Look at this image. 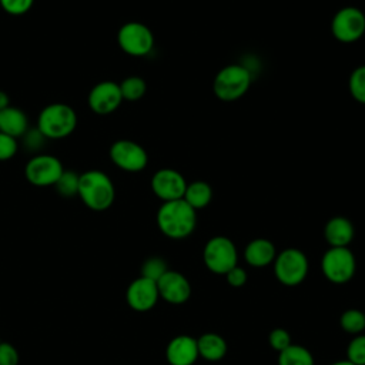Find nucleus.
Instances as JSON below:
<instances>
[{
	"mask_svg": "<svg viewBox=\"0 0 365 365\" xmlns=\"http://www.w3.org/2000/svg\"><path fill=\"white\" fill-rule=\"evenodd\" d=\"M117 43L125 54L144 57L153 51L154 34L144 23L127 21L118 29Z\"/></svg>",
	"mask_w": 365,
	"mask_h": 365,
	"instance_id": "obj_8",
	"label": "nucleus"
},
{
	"mask_svg": "<svg viewBox=\"0 0 365 365\" xmlns=\"http://www.w3.org/2000/svg\"><path fill=\"white\" fill-rule=\"evenodd\" d=\"M157 288L160 298L173 305H181L191 297V284L188 278L178 271L168 269L157 281Z\"/></svg>",
	"mask_w": 365,
	"mask_h": 365,
	"instance_id": "obj_15",
	"label": "nucleus"
},
{
	"mask_svg": "<svg viewBox=\"0 0 365 365\" xmlns=\"http://www.w3.org/2000/svg\"><path fill=\"white\" fill-rule=\"evenodd\" d=\"M19 352L9 342H0V365H17Z\"/></svg>",
	"mask_w": 365,
	"mask_h": 365,
	"instance_id": "obj_34",
	"label": "nucleus"
},
{
	"mask_svg": "<svg viewBox=\"0 0 365 365\" xmlns=\"http://www.w3.org/2000/svg\"><path fill=\"white\" fill-rule=\"evenodd\" d=\"M225 279L228 282L230 287L232 288H241L242 285H245L248 277H247V271L240 267V265H235L234 268H231L227 274H225Z\"/></svg>",
	"mask_w": 365,
	"mask_h": 365,
	"instance_id": "obj_33",
	"label": "nucleus"
},
{
	"mask_svg": "<svg viewBox=\"0 0 365 365\" xmlns=\"http://www.w3.org/2000/svg\"><path fill=\"white\" fill-rule=\"evenodd\" d=\"M339 325L349 335H359L365 331V312L356 308L345 309L339 317Z\"/></svg>",
	"mask_w": 365,
	"mask_h": 365,
	"instance_id": "obj_23",
	"label": "nucleus"
},
{
	"mask_svg": "<svg viewBox=\"0 0 365 365\" xmlns=\"http://www.w3.org/2000/svg\"><path fill=\"white\" fill-rule=\"evenodd\" d=\"M110 160L115 167L127 173L143 171L148 164V154L143 145L133 140H117L108 151Z\"/></svg>",
	"mask_w": 365,
	"mask_h": 365,
	"instance_id": "obj_11",
	"label": "nucleus"
},
{
	"mask_svg": "<svg viewBox=\"0 0 365 365\" xmlns=\"http://www.w3.org/2000/svg\"><path fill=\"white\" fill-rule=\"evenodd\" d=\"M150 185L155 197L164 202L182 198L187 181L184 175L174 168H160L151 177Z\"/></svg>",
	"mask_w": 365,
	"mask_h": 365,
	"instance_id": "obj_12",
	"label": "nucleus"
},
{
	"mask_svg": "<svg viewBox=\"0 0 365 365\" xmlns=\"http://www.w3.org/2000/svg\"><path fill=\"white\" fill-rule=\"evenodd\" d=\"M321 271L332 284H345L356 271V259L348 247H329L321 258Z\"/></svg>",
	"mask_w": 365,
	"mask_h": 365,
	"instance_id": "obj_7",
	"label": "nucleus"
},
{
	"mask_svg": "<svg viewBox=\"0 0 365 365\" xmlns=\"http://www.w3.org/2000/svg\"><path fill=\"white\" fill-rule=\"evenodd\" d=\"M355 235L352 222L346 217H332L324 227V238L329 247H348Z\"/></svg>",
	"mask_w": 365,
	"mask_h": 365,
	"instance_id": "obj_18",
	"label": "nucleus"
},
{
	"mask_svg": "<svg viewBox=\"0 0 365 365\" xmlns=\"http://www.w3.org/2000/svg\"><path fill=\"white\" fill-rule=\"evenodd\" d=\"M198 355L210 362L221 361L227 355V342L217 332H204L197 338Z\"/></svg>",
	"mask_w": 365,
	"mask_h": 365,
	"instance_id": "obj_19",
	"label": "nucleus"
},
{
	"mask_svg": "<svg viewBox=\"0 0 365 365\" xmlns=\"http://www.w3.org/2000/svg\"><path fill=\"white\" fill-rule=\"evenodd\" d=\"M168 271L167 262L164 258L161 257H150L147 258L143 265H141V277L153 279V281H158L165 272Z\"/></svg>",
	"mask_w": 365,
	"mask_h": 365,
	"instance_id": "obj_27",
	"label": "nucleus"
},
{
	"mask_svg": "<svg viewBox=\"0 0 365 365\" xmlns=\"http://www.w3.org/2000/svg\"><path fill=\"white\" fill-rule=\"evenodd\" d=\"M348 88L352 98L361 104H365V64L356 67L348 80Z\"/></svg>",
	"mask_w": 365,
	"mask_h": 365,
	"instance_id": "obj_26",
	"label": "nucleus"
},
{
	"mask_svg": "<svg viewBox=\"0 0 365 365\" xmlns=\"http://www.w3.org/2000/svg\"><path fill=\"white\" fill-rule=\"evenodd\" d=\"M268 344L274 351L281 352L292 344V339H291V335L287 329L274 328L268 335Z\"/></svg>",
	"mask_w": 365,
	"mask_h": 365,
	"instance_id": "obj_30",
	"label": "nucleus"
},
{
	"mask_svg": "<svg viewBox=\"0 0 365 365\" xmlns=\"http://www.w3.org/2000/svg\"><path fill=\"white\" fill-rule=\"evenodd\" d=\"M329 365H354V364H351L348 359H341V361H335V362H332Z\"/></svg>",
	"mask_w": 365,
	"mask_h": 365,
	"instance_id": "obj_36",
	"label": "nucleus"
},
{
	"mask_svg": "<svg viewBox=\"0 0 365 365\" xmlns=\"http://www.w3.org/2000/svg\"><path fill=\"white\" fill-rule=\"evenodd\" d=\"M9 106H11V104H10V97H9V94H7L6 91L0 90V111L4 110V108H7Z\"/></svg>",
	"mask_w": 365,
	"mask_h": 365,
	"instance_id": "obj_35",
	"label": "nucleus"
},
{
	"mask_svg": "<svg viewBox=\"0 0 365 365\" xmlns=\"http://www.w3.org/2000/svg\"><path fill=\"white\" fill-rule=\"evenodd\" d=\"M158 230L171 240L190 237L197 225V211L182 198L164 201L157 211Z\"/></svg>",
	"mask_w": 365,
	"mask_h": 365,
	"instance_id": "obj_1",
	"label": "nucleus"
},
{
	"mask_svg": "<svg viewBox=\"0 0 365 365\" xmlns=\"http://www.w3.org/2000/svg\"><path fill=\"white\" fill-rule=\"evenodd\" d=\"M202 261L208 271L217 275H225L238 265V251L232 240L224 235L210 238L202 250Z\"/></svg>",
	"mask_w": 365,
	"mask_h": 365,
	"instance_id": "obj_6",
	"label": "nucleus"
},
{
	"mask_svg": "<svg viewBox=\"0 0 365 365\" xmlns=\"http://www.w3.org/2000/svg\"><path fill=\"white\" fill-rule=\"evenodd\" d=\"M198 356L197 338L191 335H177L165 346V359L170 365H194Z\"/></svg>",
	"mask_w": 365,
	"mask_h": 365,
	"instance_id": "obj_16",
	"label": "nucleus"
},
{
	"mask_svg": "<svg viewBox=\"0 0 365 365\" xmlns=\"http://www.w3.org/2000/svg\"><path fill=\"white\" fill-rule=\"evenodd\" d=\"M331 33L335 40L349 44L358 41L365 33V14L355 6L339 9L331 20Z\"/></svg>",
	"mask_w": 365,
	"mask_h": 365,
	"instance_id": "obj_9",
	"label": "nucleus"
},
{
	"mask_svg": "<svg viewBox=\"0 0 365 365\" xmlns=\"http://www.w3.org/2000/svg\"><path fill=\"white\" fill-rule=\"evenodd\" d=\"M63 171L64 167L61 161L51 154H36L27 161L24 167V175L27 181L36 187L54 185Z\"/></svg>",
	"mask_w": 365,
	"mask_h": 365,
	"instance_id": "obj_10",
	"label": "nucleus"
},
{
	"mask_svg": "<svg viewBox=\"0 0 365 365\" xmlns=\"http://www.w3.org/2000/svg\"><path fill=\"white\" fill-rule=\"evenodd\" d=\"M346 359L354 365H365V334L355 335L348 342Z\"/></svg>",
	"mask_w": 365,
	"mask_h": 365,
	"instance_id": "obj_28",
	"label": "nucleus"
},
{
	"mask_svg": "<svg viewBox=\"0 0 365 365\" xmlns=\"http://www.w3.org/2000/svg\"><path fill=\"white\" fill-rule=\"evenodd\" d=\"M77 127V113L66 103H51L41 108L37 128L47 140L68 137Z\"/></svg>",
	"mask_w": 365,
	"mask_h": 365,
	"instance_id": "obj_3",
	"label": "nucleus"
},
{
	"mask_svg": "<svg viewBox=\"0 0 365 365\" xmlns=\"http://www.w3.org/2000/svg\"><path fill=\"white\" fill-rule=\"evenodd\" d=\"M0 342H1V341H0Z\"/></svg>",
	"mask_w": 365,
	"mask_h": 365,
	"instance_id": "obj_37",
	"label": "nucleus"
},
{
	"mask_svg": "<svg viewBox=\"0 0 365 365\" xmlns=\"http://www.w3.org/2000/svg\"><path fill=\"white\" fill-rule=\"evenodd\" d=\"M78 181H80V174H77L73 170H64L53 187L61 197L70 198V197L77 195Z\"/></svg>",
	"mask_w": 365,
	"mask_h": 365,
	"instance_id": "obj_25",
	"label": "nucleus"
},
{
	"mask_svg": "<svg viewBox=\"0 0 365 365\" xmlns=\"http://www.w3.org/2000/svg\"><path fill=\"white\" fill-rule=\"evenodd\" d=\"M23 145L26 147L27 151H31L34 154H37L46 144L47 138L38 131V128H29L24 134H23Z\"/></svg>",
	"mask_w": 365,
	"mask_h": 365,
	"instance_id": "obj_29",
	"label": "nucleus"
},
{
	"mask_svg": "<svg viewBox=\"0 0 365 365\" xmlns=\"http://www.w3.org/2000/svg\"><path fill=\"white\" fill-rule=\"evenodd\" d=\"M77 195L84 205L93 211H106L115 198L111 178L101 170H87L80 174Z\"/></svg>",
	"mask_w": 365,
	"mask_h": 365,
	"instance_id": "obj_2",
	"label": "nucleus"
},
{
	"mask_svg": "<svg viewBox=\"0 0 365 365\" xmlns=\"http://www.w3.org/2000/svg\"><path fill=\"white\" fill-rule=\"evenodd\" d=\"M19 150L17 138L0 131V161H7L16 155Z\"/></svg>",
	"mask_w": 365,
	"mask_h": 365,
	"instance_id": "obj_32",
	"label": "nucleus"
},
{
	"mask_svg": "<svg viewBox=\"0 0 365 365\" xmlns=\"http://www.w3.org/2000/svg\"><path fill=\"white\" fill-rule=\"evenodd\" d=\"M275 257V245L267 238H254L244 248V259L250 267L254 268H264L271 265Z\"/></svg>",
	"mask_w": 365,
	"mask_h": 365,
	"instance_id": "obj_17",
	"label": "nucleus"
},
{
	"mask_svg": "<svg viewBox=\"0 0 365 365\" xmlns=\"http://www.w3.org/2000/svg\"><path fill=\"white\" fill-rule=\"evenodd\" d=\"M29 130V120L26 113L14 106H9L7 108L0 111V131L9 134L14 138L23 137V134Z\"/></svg>",
	"mask_w": 365,
	"mask_h": 365,
	"instance_id": "obj_20",
	"label": "nucleus"
},
{
	"mask_svg": "<svg viewBox=\"0 0 365 365\" xmlns=\"http://www.w3.org/2000/svg\"><path fill=\"white\" fill-rule=\"evenodd\" d=\"M252 83V74L242 64H228L214 77L212 91L221 101H235L241 98Z\"/></svg>",
	"mask_w": 365,
	"mask_h": 365,
	"instance_id": "obj_4",
	"label": "nucleus"
},
{
	"mask_svg": "<svg viewBox=\"0 0 365 365\" xmlns=\"http://www.w3.org/2000/svg\"><path fill=\"white\" fill-rule=\"evenodd\" d=\"M123 103L120 86L115 81L104 80L93 86L88 93L87 104L96 114H110L115 111Z\"/></svg>",
	"mask_w": 365,
	"mask_h": 365,
	"instance_id": "obj_13",
	"label": "nucleus"
},
{
	"mask_svg": "<svg viewBox=\"0 0 365 365\" xmlns=\"http://www.w3.org/2000/svg\"><path fill=\"white\" fill-rule=\"evenodd\" d=\"M157 282L144 277L135 278L125 291V301L128 307L137 312H147L158 302Z\"/></svg>",
	"mask_w": 365,
	"mask_h": 365,
	"instance_id": "obj_14",
	"label": "nucleus"
},
{
	"mask_svg": "<svg viewBox=\"0 0 365 365\" xmlns=\"http://www.w3.org/2000/svg\"><path fill=\"white\" fill-rule=\"evenodd\" d=\"M34 4V0H0V7L11 16L26 14Z\"/></svg>",
	"mask_w": 365,
	"mask_h": 365,
	"instance_id": "obj_31",
	"label": "nucleus"
},
{
	"mask_svg": "<svg viewBox=\"0 0 365 365\" xmlns=\"http://www.w3.org/2000/svg\"><path fill=\"white\" fill-rule=\"evenodd\" d=\"M118 86H120L123 100H127V101H137L143 98L147 91V83L140 76L125 77Z\"/></svg>",
	"mask_w": 365,
	"mask_h": 365,
	"instance_id": "obj_24",
	"label": "nucleus"
},
{
	"mask_svg": "<svg viewBox=\"0 0 365 365\" xmlns=\"http://www.w3.org/2000/svg\"><path fill=\"white\" fill-rule=\"evenodd\" d=\"M182 200L192 207L195 211L205 208L211 200H212V188L208 182L205 181H192L187 184V188L184 191Z\"/></svg>",
	"mask_w": 365,
	"mask_h": 365,
	"instance_id": "obj_21",
	"label": "nucleus"
},
{
	"mask_svg": "<svg viewBox=\"0 0 365 365\" xmlns=\"http://www.w3.org/2000/svg\"><path fill=\"white\" fill-rule=\"evenodd\" d=\"M274 275L285 287H297L308 275L309 264L304 251L298 248H285L277 254L274 262Z\"/></svg>",
	"mask_w": 365,
	"mask_h": 365,
	"instance_id": "obj_5",
	"label": "nucleus"
},
{
	"mask_svg": "<svg viewBox=\"0 0 365 365\" xmlns=\"http://www.w3.org/2000/svg\"><path fill=\"white\" fill-rule=\"evenodd\" d=\"M314 355L302 345L291 344L278 352V365H314Z\"/></svg>",
	"mask_w": 365,
	"mask_h": 365,
	"instance_id": "obj_22",
	"label": "nucleus"
}]
</instances>
